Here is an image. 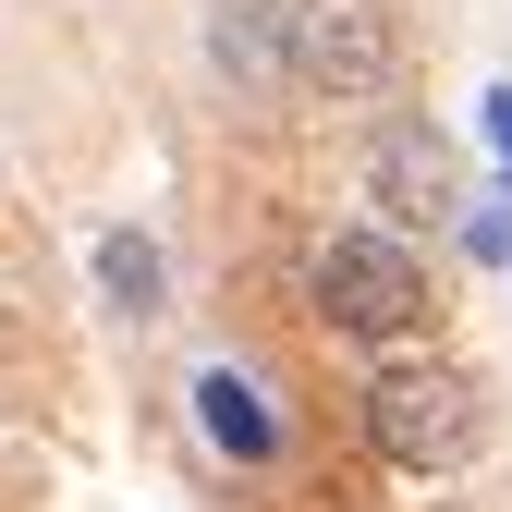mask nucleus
<instances>
[{
	"mask_svg": "<svg viewBox=\"0 0 512 512\" xmlns=\"http://www.w3.org/2000/svg\"><path fill=\"white\" fill-rule=\"evenodd\" d=\"M305 293H317V317H330L342 342H366V354H403V342H427V317H439V281H427V256L403 244V232H330L305 256Z\"/></svg>",
	"mask_w": 512,
	"mask_h": 512,
	"instance_id": "f257e3e1",
	"label": "nucleus"
},
{
	"mask_svg": "<svg viewBox=\"0 0 512 512\" xmlns=\"http://www.w3.org/2000/svg\"><path fill=\"white\" fill-rule=\"evenodd\" d=\"M366 439H378V464H403V476H452V464H476V439H488V391L464 366H439V354H378Z\"/></svg>",
	"mask_w": 512,
	"mask_h": 512,
	"instance_id": "f03ea898",
	"label": "nucleus"
},
{
	"mask_svg": "<svg viewBox=\"0 0 512 512\" xmlns=\"http://www.w3.org/2000/svg\"><path fill=\"white\" fill-rule=\"evenodd\" d=\"M293 86L305 98H391L403 86V13L391 0H293Z\"/></svg>",
	"mask_w": 512,
	"mask_h": 512,
	"instance_id": "7ed1b4c3",
	"label": "nucleus"
},
{
	"mask_svg": "<svg viewBox=\"0 0 512 512\" xmlns=\"http://www.w3.org/2000/svg\"><path fill=\"white\" fill-rule=\"evenodd\" d=\"M366 196H378V232H439V220H464V159L439 122H391V135L366 147Z\"/></svg>",
	"mask_w": 512,
	"mask_h": 512,
	"instance_id": "20e7f679",
	"label": "nucleus"
},
{
	"mask_svg": "<svg viewBox=\"0 0 512 512\" xmlns=\"http://www.w3.org/2000/svg\"><path fill=\"white\" fill-rule=\"evenodd\" d=\"M208 74L232 98H281L293 86V0H208Z\"/></svg>",
	"mask_w": 512,
	"mask_h": 512,
	"instance_id": "39448f33",
	"label": "nucleus"
},
{
	"mask_svg": "<svg viewBox=\"0 0 512 512\" xmlns=\"http://www.w3.org/2000/svg\"><path fill=\"white\" fill-rule=\"evenodd\" d=\"M196 427H208L220 464H281V403L244 366H196Z\"/></svg>",
	"mask_w": 512,
	"mask_h": 512,
	"instance_id": "423d86ee",
	"label": "nucleus"
},
{
	"mask_svg": "<svg viewBox=\"0 0 512 512\" xmlns=\"http://www.w3.org/2000/svg\"><path fill=\"white\" fill-rule=\"evenodd\" d=\"M86 269H98V305H110V317H135V330H147V317H171V256H159V232L110 220Z\"/></svg>",
	"mask_w": 512,
	"mask_h": 512,
	"instance_id": "0eeeda50",
	"label": "nucleus"
},
{
	"mask_svg": "<svg viewBox=\"0 0 512 512\" xmlns=\"http://www.w3.org/2000/svg\"><path fill=\"white\" fill-rule=\"evenodd\" d=\"M452 232H464L476 269H512V171L488 183V196H464V220H452Z\"/></svg>",
	"mask_w": 512,
	"mask_h": 512,
	"instance_id": "6e6552de",
	"label": "nucleus"
},
{
	"mask_svg": "<svg viewBox=\"0 0 512 512\" xmlns=\"http://www.w3.org/2000/svg\"><path fill=\"white\" fill-rule=\"evenodd\" d=\"M476 122H488V147H500V171H512V86H488V98H476Z\"/></svg>",
	"mask_w": 512,
	"mask_h": 512,
	"instance_id": "1a4fd4ad",
	"label": "nucleus"
}]
</instances>
